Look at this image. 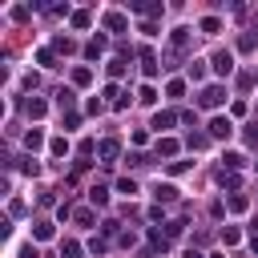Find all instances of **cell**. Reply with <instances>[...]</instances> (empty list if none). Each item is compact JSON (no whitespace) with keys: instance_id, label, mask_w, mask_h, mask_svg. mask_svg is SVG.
Masks as SVG:
<instances>
[{"instance_id":"1","label":"cell","mask_w":258,"mask_h":258,"mask_svg":"<svg viewBox=\"0 0 258 258\" xmlns=\"http://www.w3.org/2000/svg\"><path fill=\"white\" fill-rule=\"evenodd\" d=\"M222 101H226V89H222V85H206V89L198 93V105H202V109H218Z\"/></svg>"},{"instance_id":"2","label":"cell","mask_w":258,"mask_h":258,"mask_svg":"<svg viewBox=\"0 0 258 258\" xmlns=\"http://www.w3.org/2000/svg\"><path fill=\"white\" fill-rule=\"evenodd\" d=\"M230 133H234V125H230V117H214V121H210V137H214V141H226Z\"/></svg>"},{"instance_id":"3","label":"cell","mask_w":258,"mask_h":258,"mask_svg":"<svg viewBox=\"0 0 258 258\" xmlns=\"http://www.w3.org/2000/svg\"><path fill=\"white\" fill-rule=\"evenodd\" d=\"M214 73H218V77H230V73H234V56H230L226 48L214 52Z\"/></svg>"},{"instance_id":"4","label":"cell","mask_w":258,"mask_h":258,"mask_svg":"<svg viewBox=\"0 0 258 258\" xmlns=\"http://www.w3.org/2000/svg\"><path fill=\"white\" fill-rule=\"evenodd\" d=\"M97 153H101L105 161H113V157L121 153V141H113V137H109V141H101V145H97Z\"/></svg>"},{"instance_id":"5","label":"cell","mask_w":258,"mask_h":258,"mask_svg":"<svg viewBox=\"0 0 258 258\" xmlns=\"http://www.w3.org/2000/svg\"><path fill=\"white\" fill-rule=\"evenodd\" d=\"M141 73H145V77H153V73H157V56H153L149 48H141Z\"/></svg>"},{"instance_id":"6","label":"cell","mask_w":258,"mask_h":258,"mask_svg":"<svg viewBox=\"0 0 258 258\" xmlns=\"http://www.w3.org/2000/svg\"><path fill=\"white\" fill-rule=\"evenodd\" d=\"M105 28H109V32H125V16H121V12H109V16H105Z\"/></svg>"},{"instance_id":"7","label":"cell","mask_w":258,"mask_h":258,"mask_svg":"<svg viewBox=\"0 0 258 258\" xmlns=\"http://www.w3.org/2000/svg\"><path fill=\"white\" fill-rule=\"evenodd\" d=\"M24 109H28V117H44V109H48V105H44L40 97H28V101H24Z\"/></svg>"},{"instance_id":"8","label":"cell","mask_w":258,"mask_h":258,"mask_svg":"<svg viewBox=\"0 0 258 258\" xmlns=\"http://www.w3.org/2000/svg\"><path fill=\"white\" fill-rule=\"evenodd\" d=\"M89 202H93V206H109V189H105V185H93V189H89Z\"/></svg>"},{"instance_id":"9","label":"cell","mask_w":258,"mask_h":258,"mask_svg":"<svg viewBox=\"0 0 258 258\" xmlns=\"http://www.w3.org/2000/svg\"><path fill=\"white\" fill-rule=\"evenodd\" d=\"M52 234H56V230H52V222H36V226H32V238H40V242H48Z\"/></svg>"},{"instance_id":"10","label":"cell","mask_w":258,"mask_h":258,"mask_svg":"<svg viewBox=\"0 0 258 258\" xmlns=\"http://www.w3.org/2000/svg\"><path fill=\"white\" fill-rule=\"evenodd\" d=\"M173 121H177V117H173L169 109H165V113H153V129H169Z\"/></svg>"},{"instance_id":"11","label":"cell","mask_w":258,"mask_h":258,"mask_svg":"<svg viewBox=\"0 0 258 258\" xmlns=\"http://www.w3.org/2000/svg\"><path fill=\"white\" fill-rule=\"evenodd\" d=\"M24 145H28V149H40V145H44V133H40V129H28V133H24Z\"/></svg>"},{"instance_id":"12","label":"cell","mask_w":258,"mask_h":258,"mask_svg":"<svg viewBox=\"0 0 258 258\" xmlns=\"http://www.w3.org/2000/svg\"><path fill=\"white\" fill-rule=\"evenodd\" d=\"M157 153H161V157H173V153H177V141H173V137H161V141H157Z\"/></svg>"},{"instance_id":"13","label":"cell","mask_w":258,"mask_h":258,"mask_svg":"<svg viewBox=\"0 0 258 258\" xmlns=\"http://www.w3.org/2000/svg\"><path fill=\"white\" fill-rule=\"evenodd\" d=\"M153 194H157V202H177V189L173 185H157Z\"/></svg>"},{"instance_id":"14","label":"cell","mask_w":258,"mask_h":258,"mask_svg":"<svg viewBox=\"0 0 258 258\" xmlns=\"http://www.w3.org/2000/svg\"><path fill=\"white\" fill-rule=\"evenodd\" d=\"M89 81H93V73H89L85 64H81V69H73V85H89Z\"/></svg>"},{"instance_id":"15","label":"cell","mask_w":258,"mask_h":258,"mask_svg":"<svg viewBox=\"0 0 258 258\" xmlns=\"http://www.w3.org/2000/svg\"><path fill=\"white\" fill-rule=\"evenodd\" d=\"M218 185H226V189H238V173H226V169H222V173H218Z\"/></svg>"},{"instance_id":"16","label":"cell","mask_w":258,"mask_h":258,"mask_svg":"<svg viewBox=\"0 0 258 258\" xmlns=\"http://www.w3.org/2000/svg\"><path fill=\"white\" fill-rule=\"evenodd\" d=\"M73 222L77 226H93V210H73Z\"/></svg>"},{"instance_id":"17","label":"cell","mask_w":258,"mask_h":258,"mask_svg":"<svg viewBox=\"0 0 258 258\" xmlns=\"http://www.w3.org/2000/svg\"><path fill=\"white\" fill-rule=\"evenodd\" d=\"M222 242H226V246H238V242H242V234H238L234 226H226V230H222Z\"/></svg>"},{"instance_id":"18","label":"cell","mask_w":258,"mask_h":258,"mask_svg":"<svg viewBox=\"0 0 258 258\" xmlns=\"http://www.w3.org/2000/svg\"><path fill=\"white\" fill-rule=\"evenodd\" d=\"M60 258H81V246L77 242H60Z\"/></svg>"},{"instance_id":"19","label":"cell","mask_w":258,"mask_h":258,"mask_svg":"<svg viewBox=\"0 0 258 258\" xmlns=\"http://www.w3.org/2000/svg\"><path fill=\"white\" fill-rule=\"evenodd\" d=\"M85 52H89V56H97V52H105V36H93V40H89V48H85Z\"/></svg>"},{"instance_id":"20","label":"cell","mask_w":258,"mask_h":258,"mask_svg":"<svg viewBox=\"0 0 258 258\" xmlns=\"http://www.w3.org/2000/svg\"><path fill=\"white\" fill-rule=\"evenodd\" d=\"M206 77V64L202 60H189V81H202Z\"/></svg>"},{"instance_id":"21","label":"cell","mask_w":258,"mask_h":258,"mask_svg":"<svg viewBox=\"0 0 258 258\" xmlns=\"http://www.w3.org/2000/svg\"><path fill=\"white\" fill-rule=\"evenodd\" d=\"M48 149L60 157V153H69V141H64V137H52V141H48Z\"/></svg>"},{"instance_id":"22","label":"cell","mask_w":258,"mask_h":258,"mask_svg":"<svg viewBox=\"0 0 258 258\" xmlns=\"http://www.w3.org/2000/svg\"><path fill=\"white\" fill-rule=\"evenodd\" d=\"M242 165H246L242 153H226V169H242Z\"/></svg>"},{"instance_id":"23","label":"cell","mask_w":258,"mask_h":258,"mask_svg":"<svg viewBox=\"0 0 258 258\" xmlns=\"http://www.w3.org/2000/svg\"><path fill=\"white\" fill-rule=\"evenodd\" d=\"M117 189H121V194H129V198H133V194H137V181H133V177H121V181H117Z\"/></svg>"},{"instance_id":"24","label":"cell","mask_w":258,"mask_h":258,"mask_svg":"<svg viewBox=\"0 0 258 258\" xmlns=\"http://www.w3.org/2000/svg\"><path fill=\"white\" fill-rule=\"evenodd\" d=\"M218 28H222L218 16H206V20H202V32H218Z\"/></svg>"},{"instance_id":"25","label":"cell","mask_w":258,"mask_h":258,"mask_svg":"<svg viewBox=\"0 0 258 258\" xmlns=\"http://www.w3.org/2000/svg\"><path fill=\"white\" fill-rule=\"evenodd\" d=\"M254 44H258V40H254V32H242V40H238V48H242V52H250Z\"/></svg>"},{"instance_id":"26","label":"cell","mask_w":258,"mask_h":258,"mask_svg":"<svg viewBox=\"0 0 258 258\" xmlns=\"http://www.w3.org/2000/svg\"><path fill=\"white\" fill-rule=\"evenodd\" d=\"M125 73V56H117V60H109V77H121Z\"/></svg>"},{"instance_id":"27","label":"cell","mask_w":258,"mask_h":258,"mask_svg":"<svg viewBox=\"0 0 258 258\" xmlns=\"http://www.w3.org/2000/svg\"><path fill=\"white\" fill-rule=\"evenodd\" d=\"M206 145H210L206 133H194V137H189V149H206Z\"/></svg>"},{"instance_id":"28","label":"cell","mask_w":258,"mask_h":258,"mask_svg":"<svg viewBox=\"0 0 258 258\" xmlns=\"http://www.w3.org/2000/svg\"><path fill=\"white\" fill-rule=\"evenodd\" d=\"M73 28H89V12H73Z\"/></svg>"},{"instance_id":"29","label":"cell","mask_w":258,"mask_h":258,"mask_svg":"<svg viewBox=\"0 0 258 258\" xmlns=\"http://www.w3.org/2000/svg\"><path fill=\"white\" fill-rule=\"evenodd\" d=\"M141 101H145V105H153V101H157V93H153V85H141Z\"/></svg>"},{"instance_id":"30","label":"cell","mask_w":258,"mask_h":258,"mask_svg":"<svg viewBox=\"0 0 258 258\" xmlns=\"http://www.w3.org/2000/svg\"><path fill=\"white\" fill-rule=\"evenodd\" d=\"M230 210H234V214H242V210H246V198H242V194H234V198H230Z\"/></svg>"},{"instance_id":"31","label":"cell","mask_w":258,"mask_h":258,"mask_svg":"<svg viewBox=\"0 0 258 258\" xmlns=\"http://www.w3.org/2000/svg\"><path fill=\"white\" fill-rule=\"evenodd\" d=\"M246 145H258V121H254V125H246Z\"/></svg>"},{"instance_id":"32","label":"cell","mask_w":258,"mask_h":258,"mask_svg":"<svg viewBox=\"0 0 258 258\" xmlns=\"http://www.w3.org/2000/svg\"><path fill=\"white\" fill-rule=\"evenodd\" d=\"M238 85L242 89H254V73H238Z\"/></svg>"},{"instance_id":"33","label":"cell","mask_w":258,"mask_h":258,"mask_svg":"<svg viewBox=\"0 0 258 258\" xmlns=\"http://www.w3.org/2000/svg\"><path fill=\"white\" fill-rule=\"evenodd\" d=\"M20 258H36V246H28V250H20Z\"/></svg>"},{"instance_id":"34","label":"cell","mask_w":258,"mask_h":258,"mask_svg":"<svg viewBox=\"0 0 258 258\" xmlns=\"http://www.w3.org/2000/svg\"><path fill=\"white\" fill-rule=\"evenodd\" d=\"M250 250H254V254H258V234H254V238H250Z\"/></svg>"},{"instance_id":"35","label":"cell","mask_w":258,"mask_h":258,"mask_svg":"<svg viewBox=\"0 0 258 258\" xmlns=\"http://www.w3.org/2000/svg\"><path fill=\"white\" fill-rule=\"evenodd\" d=\"M250 234H258V214H254V222H250Z\"/></svg>"},{"instance_id":"36","label":"cell","mask_w":258,"mask_h":258,"mask_svg":"<svg viewBox=\"0 0 258 258\" xmlns=\"http://www.w3.org/2000/svg\"><path fill=\"white\" fill-rule=\"evenodd\" d=\"M185 258H206V254H198V250H185Z\"/></svg>"}]
</instances>
